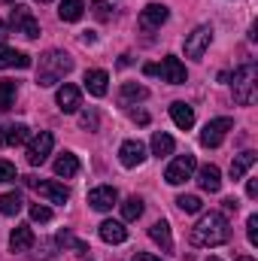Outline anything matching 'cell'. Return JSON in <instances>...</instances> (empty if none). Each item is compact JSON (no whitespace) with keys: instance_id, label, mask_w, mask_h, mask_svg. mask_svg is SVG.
<instances>
[{"instance_id":"obj_37","label":"cell","mask_w":258,"mask_h":261,"mask_svg":"<svg viewBox=\"0 0 258 261\" xmlns=\"http://www.w3.org/2000/svg\"><path fill=\"white\" fill-rule=\"evenodd\" d=\"M15 179V167L9 161H0V182H12Z\"/></svg>"},{"instance_id":"obj_28","label":"cell","mask_w":258,"mask_h":261,"mask_svg":"<svg viewBox=\"0 0 258 261\" xmlns=\"http://www.w3.org/2000/svg\"><path fill=\"white\" fill-rule=\"evenodd\" d=\"M21 195L18 192H6V195H0V213L3 216H18L21 213Z\"/></svg>"},{"instance_id":"obj_38","label":"cell","mask_w":258,"mask_h":261,"mask_svg":"<svg viewBox=\"0 0 258 261\" xmlns=\"http://www.w3.org/2000/svg\"><path fill=\"white\" fill-rule=\"evenodd\" d=\"M246 195L258 197V179H255V176H249V179H246Z\"/></svg>"},{"instance_id":"obj_49","label":"cell","mask_w":258,"mask_h":261,"mask_svg":"<svg viewBox=\"0 0 258 261\" xmlns=\"http://www.w3.org/2000/svg\"><path fill=\"white\" fill-rule=\"evenodd\" d=\"M88 261H91V258H88Z\"/></svg>"},{"instance_id":"obj_10","label":"cell","mask_w":258,"mask_h":261,"mask_svg":"<svg viewBox=\"0 0 258 261\" xmlns=\"http://www.w3.org/2000/svg\"><path fill=\"white\" fill-rule=\"evenodd\" d=\"M155 76H161L164 82H170V85H183L186 82V64L179 61V58H173V55H167L161 64H158V70H155Z\"/></svg>"},{"instance_id":"obj_41","label":"cell","mask_w":258,"mask_h":261,"mask_svg":"<svg viewBox=\"0 0 258 261\" xmlns=\"http://www.w3.org/2000/svg\"><path fill=\"white\" fill-rule=\"evenodd\" d=\"M134 261H161V258H155V255H149V252H137Z\"/></svg>"},{"instance_id":"obj_47","label":"cell","mask_w":258,"mask_h":261,"mask_svg":"<svg viewBox=\"0 0 258 261\" xmlns=\"http://www.w3.org/2000/svg\"><path fill=\"white\" fill-rule=\"evenodd\" d=\"M207 261H222V258H216V255H210V258H207Z\"/></svg>"},{"instance_id":"obj_39","label":"cell","mask_w":258,"mask_h":261,"mask_svg":"<svg viewBox=\"0 0 258 261\" xmlns=\"http://www.w3.org/2000/svg\"><path fill=\"white\" fill-rule=\"evenodd\" d=\"M134 122L137 125H149V113H134Z\"/></svg>"},{"instance_id":"obj_26","label":"cell","mask_w":258,"mask_h":261,"mask_svg":"<svg viewBox=\"0 0 258 261\" xmlns=\"http://www.w3.org/2000/svg\"><path fill=\"white\" fill-rule=\"evenodd\" d=\"M82 12H85L82 0H61V6H58V18L61 21H79Z\"/></svg>"},{"instance_id":"obj_25","label":"cell","mask_w":258,"mask_h":261,"mask_svg":"<svg viewBox=\"0 0 258 261\" xmlns=\"http://www.w3.org/2000/svg\"><path fill=\"white\" fill-rule=\"evenodd\" d=\"M173 149H176V143H173V137H170V134H164V130H155V134H152V155L167 158Z\"/></svg>"},{"instance_id":"obj_9","label":"cell","mask_w":258,"mask_h":261,"mask_svg":"<svg viewBox=\"0 0 258 261\" xmlns=\"http://www.w3.org/2000/svg\"><path fill=\"white\" fill-rule=\"evenodd\" d=\"M52 146H55V137H52L49 130H40V134L28 143V164L40 167V164L52 155Z\"/></svg>"},{"instance_id":"obj_18","label":"cell","mask_w":258,"mask_h":261,"mask_svg":"<svg viewBox=\"0 0 258 261\" xmlns=\"http://www.w3.org/2000/svg\"><path fill=\"white\" fill-rule=\"evenodd\" d=\"M100 240L104 243H125L128 240V228L122 225V222H113V219H107V222H100Z\"/></svg>"},{"instance_id":"obj_24","label":"cell","mask_w":258,"mask_h":261,"mask_svg":"<svg viewBox=\"0 0 258 261\" xmlns=\"http://www.w3.org/2000/svg\"><path fill=\"white\" fill-rule=\"evenodd\" d=\"M55 173H58V176H64V179L76 176V173H79V158H76L73 152L58 155V158H55Z\"/></svg>"},{"instance_id":"obj_27","label":"cell","mask_w":258,"mask_h":261,"mask_svg":"<svg viewBox=\"0 0 258 261\" xmlns=\"http://www.w3.org/2000/svg\"><path fill=\"white\" fill-rule=\"evenodd\" d=\"M149 97V88L146 85H137V82H125L122 85V103L128 107V103H134V100H146Z\"/></svg>"},{"instance_id":"obj_22","label":"cell","mask_w":258,"mask_h":261,"mask_svg":"<svg viewBox=\"0 0 258 261\" xmlns=\"http://www.w3.org/2000/svg\"><path fill=\"white\" fill-rule=\"evenodd\" d=\"M170 119H173V125L179 130H189L194 125V110L189 103H183V100H176V103H170Z\"/></svg>"},{"instance_id":"obj_19","label":"cell","mask_w":258,"mask_h":261,"mask_svg":"<svg viewBox=\"0 0 258 261\" xmlns=\"http://www.w3.org/2000/svg\"><path fill=\"white\" fill-rule=\"evenodd\" d=\"M149 237L161 246V252H167V255L173 252V234H170V225H167L164 219H158V222L149 228Z\"/></svg>"},{"instance_id":"obj_2","label":"cell","mask_w":258,"mask_h":261,"mask_svg":"<svg viewBox=\"0 0 258 261\" xmlns=\"http://www.w3.org/2000/svg\"><path fill=\"white\" fill-rule=\"evenodd\" d=\"M73 70V58L61 52V49H49L40 55V64H37V85L40 88H52L55 82H61L67 73Z\"/></svg>"},{"instance_id":"obj_31","label":"cell","mask_w":258,"mask_h":261,"mask_svg":"<svg viewBox=\"0 0 258 261\" xmlns=\"http://www.w3.org/2000/svg\"><path fill=\"white\" fill-rule=\"evenodd\" d=\"M143 216V200L140 197H128L125 203H122V219L125 222H137Z\"/></svg>"},{"instance_id":"obj_35","label":"cell","mask_w":258,"mask_h":261,"mask_svg":"<svg viewBox=\"0 0 258 261\" xmlns=\"http://www.w3.org/2000/svg\"><path fill=\"white\" fill-rule=\"evenodd\" d=\"M79 125L85 130H97V113H94V110H85V113L79 116Z\"/></svg>"},{"instance_id":"obj_11","label":"cell","mask_w":258,"mask_h":261,"mask_svg":"<svg viewBox=\"0 0 258 261\" xmlns=\"http://www.w3.org/2000/svg\"><path fill=\"white\" fill-rule=\"evenodd\" d=\"M88 203H91L97 213H110V210L119 203V192H116L113 186H97V189L88 192Z\"/></svg>"},{"instance_id":"obj_23","label":"cell","mask_w":258,"mask_h":261,"mask_svg":"<svg viewBox=\"0 0 258 261\" xmlns=\"http://www.w3.org/2000/svg\"><path fill=\"white\" fill-rule=\"evenodd\" d=\"M255 161H258L255 152H240V155L231 161V179H234V182H237V179H243V176H246V170H249Z\"/></svg>"},{"instance_id":"obj_15","label":"cell","mask_w":258,"mask_h":261,"mask_svg":"<svg viewBox=\"0 0 258 261\" xmlns=\"http://www.w3.org/2000/svg\"><path fill=\"white\" fill-rule=\"evenodd\" d=\"M197 186H200V192L216 195V192L222 189V173H219V167H216V164H203V167L197 170Z\"/></svg>"},{"instance_id":"obj_46","label":"cell","mask_w":258,"mask_h":261,"mask_svg":"<svg viewBox=\"0 0 258 261\" xmlns=\"http://www.w3.org/2000/svg\"><path fill=\"white\" fill-rule=\"evenodd\" d=\"M237 261H255V258H249V255H240V258H237Z\"/></svg>"},{"instance_id":"obj_4","label":"cell","mask_w":258,"mask_h":261,"mask_svg":"<svg viewBox=\"0 0 258 261\" xmlns=\"http://www.w3.org/2000/svg\"><path fill=\"white\" fill-rule=\"evenodd\" d=\"M9 28L15 31V34H21V37H28V40H37L40 37V21L34 18V12L28 9V6H12V12H9Z\"/></svg>"},{"instance_id":"obj_12","label":"cell","mask_w":258,"mask_h":261,"mask_svg":"<svg viewBox=\"0 0 258 261\" xmlns=\"http://www.w3.org/2000/svg\"><path fill=\"white\" fill-rule=\"evenodd\" d=\"M119 161H122V167H140L146 161V146L140 140H125L119 146Z\"/></svg>"},{"instance_id":"obj_21","label":"cell","mask_w":258,"mask_h":261,"mask_svg":"<svg viewBox=\"0 0 258 261\" xmlns=\"http://www.w3.org/2000/svg\"><path fill=\"white\" fill-rule=\"evenodd\" d=\"M9 67L28 70V67H31V55L15 52V49H9V46H0V70H9Z\"/></svg>"},{"instance_id":"obj_3","label":"cell","mask_w":258,"mask_h":261,"mask_svg":"<svg viewBox=\"0 0 258 261\" xmlns=\"http://www.w3.org/2000/svg\"><path fill=\"white\" fill-rule=\"evenodd\" d=\"M255 82H258V70H255V64H252V61L234 70L231 91H234V100H237L240 107H249V103H255Z\"/></svg>"},{"instance_id":"obj_5","label":"cell","mask_w":258,"mask_h":261,"mask_svg":"<svg viewBox=\"0 0 258 261\" xmlns=\"http://www.w3.org/2000/svg\"><path fill=\"white\" fill-rule=\"evenodd\" d=\"M24 186L28 189H34L40 197H46L49 203H67L70 200V192H67L64 186H58V182H52V179H37V176H24Z\"/></svg>"},{"instance_id":"obj_48","label":"cell","mask_w":258,"mask_h":261,"mask_svg":"<svg viewBox=\"0 0 258 261\" xmlns=\"http://www.w3.org/2000/svg\"><path fill=\"white\" fill-rule=\"evenodd\" d=\"M40 3H49V0H40Z\"/></svg>"},{"instance_id":"obj_44","label":"cell","mask_w":258,"mask_h":261,"mask_svg":"<svg viewBox=\"0 0 258 261\" xmlns=\"http://www.w3.org/2000/svg\"><path fill=\"white\" fill-rule=\"evenodd\" d=\"M6 34H9V24H3V21H0V40H3Z\"/></svg>"},{"instance_id":"obj_43","label":"cell","mask_w":258,"mask_h":261,"mask_svg":"<svg viewBox=\"0 0 258 261\" xmlns=\"http://www.w3.org/2000/svg\"><path fill=\"white\" fill-rule=\"evenodd\" d=\"M155 70H158V64H146V67H143V73H146V76H155Z\"/></svg>"},{"instance_id":"obj_34","label":"cell","mask_w":258,"mask_h":261,"mask_svg":"<svg viewBox=\"0 0 258 261\" xmlns=\"http://www.w3.org/2000/svg\"><path fill=\"white\" fill-rule=\"evenodd\" d=\"M31 219L40 222V225H43V222H52V210L43 206V203H34V206H31Z\"/></svg>"},{"instance_id":"obj_33","label":"cell","mask_w":258,"mask_h":261,"mask_svg":"<svg viewBox=\"0 0 258 261\" xmlns=\"http://www.w3.org/2000/svg\"><path fill=\"white\" fill-rule=\"evenodd\" d=\"M91 12H94L100 21H110V18H113V9H110L107 0H91Z\"/></svg>"},{"instance_id":"obj_13","label":"cell","mask_w":258,"mask_h":261,"mask_svg":"<svg viewBox=\"0 0 258 261\" xmlns=\"http://www.w3.org/2000/svg\"><path fill=\"white\" fill-rule=\"evenodd\" d=\"M167 6L164 3H149L143 12H140V28L143 31H155V28H161L164 21H167Z\"/></svg>"},{"instance_id":"obj_8","label":"cell","mask_w":258,"mask_h":261,"mask_svg":"<svg viewBox=\"0 0 258 261\" xmlns=\"http://www.w3.org/2000/svg\"><path fill=\"white\" fill-rule=\"evenodd\" d=\"M234 128V122L228 119V116H222V119H213V122H207L203 130H200V143L207 146V149H216V146H222V140L228 137V130Z\"/></svg>"},{"instance_id":"obj_42","label":"cell","mask_w":258,"mask_h":261,"mask_svg":"<svg viewBox=\"0 0 258 261\" xmlns=\"http://www.w3.org/2000/svg\"><path fill=\"white\" fill-rule=\"evenodd\" d=\"M94 40H97V37H94V31H85V34H82V43H85V46H88V43H94Z\"/></svg>"},{"instance_id":"obj_1","label":"cell","mask_w":258,"mask_h":261,"mask_svg":"<svg viewBox=\"0 0 258 261\" xmlns=\"http://www.w3.org/2000/svg\"><path fill=\"white\" fill-rule=\"evenodd\" d=\"M189 240H192V246H207V249L228 243V240H231V225H228L225 213H216V210L203 213V216L197 219V225L192 228Z\"/></svg>"},{"instance_id":"obj_30","label":"cell","mask_w":258,"mask_h":261,"mask_svg":"<svg viewBox=\"0 0 258 261\" xmlns=\"http://www.w3.org/2000/svg\"><path fill=\"white\" fill-rule=\"evenodd\" d=\"M15 91H18V88H15L12 79H0V113L15 103Z\"/></svg>"},{"instance_id":"obj_29","label":"cell","mask_w":258,"mask_h":261,"mask_svg":"<svg viewBox=\"0 0 258 261\" xmlns=\"http://www.w3.org/2000/svg\"><path fill=\"white\" fill-rule=\"evenodd\" d=\"M55 243H58V246H64V249H76L79 255H88V246H85L82 240H76V237H73V234H70L67 228H64V231H58Z\"/></svg>"},{"instance_id":"obj_7","label":"cell","mask_w":258,"mask_h":261,"mask_svg":"<svg viewBox=\"0 0 258 261\" xmlns=\"http://www.w3.org/2000/svg\"><path fill=\"white\" fill-rule=\"evenodd\" d=\"M210 43H213V28L210 24H200V28H194L192 34L186 37V58H203V52L210 49Z\"/></svg>"},{"instance_id":"obj_32","label":"cell","mask_w":258,"mask_h":261,"mask_svg":"<svg viewBox=\"0 0 258 261\" xmlns=\"http://www.w3.org/2000/svg\"><path fill=\"white\" fill-rule=\"evenodd\" d=\"M176 206H179L183 213H200L203 203H200V197L197 195H179L176 197Z\"/></svg>"},{"instance_id":"obj_40","label":"cell","mask_w":258,"mask_h":261,"mask_svg":"<svg viewBox=\"0 0 258 261\" xmlns=\"http://www.w3.org/2000/svg\"><path fill=\"white\" fill-rule=\"evenodd\" d=\"M225 213H237V197H228L225 200Z\"/></svg>"},{"instance_id":"obj_14","label":"cell","mask_w":258,"mask_h":261,"mask_svg":"<svg viewBox=\"0 0 258 261\" xmlns=\"http://www.w3.org/2000/svg\"><path fill=\"white\" fill-rule=\"evenodd\" d=\"M55 100H58V110H61V113H76V110L82 107V91H79L76 85H70V82H64V85L58 88Z\"/></svg>"},{"instance_id":"obj_6","label":"cell","mask_w":258,"mask_h":261,"mask_svg":"<svg viewBox=\"0 0 258 261\" xmlns=\"http://www.w3.org/2000/svg\"><path fill=\"white\" fill-rule=\"evenodd\" d=\"M197 170V161H194V155H176L173 161H170V167L164 170V179L170 182V186H183L186 179H192V173Z\"/></svg>"},{"instance_id":"obj_20","label":"cell","mask_w":258,"mask_h":261,"mask_svg":"<svg viewBox=\"0 0 258 261\" xmlns=\"http://www.w3.org/2000/svg\"><path fill=\"white\" fill-rule=\"evenodd\" d=\"M34 246V228L31 225H18L12 234H9V249L12 252H28Z\"/></svg>"},{"instance_id":"obj_45","label":"cell","mask_w":258,"mask_h":261,"mask_svg":"<svg viewBox=\"0 0 258 261\" xmlns=\"http://www.w3.org/2000/svg\"><path fill=\"white\" fill-rule=\"evenodd\" d=\"M0 3H9V6H15V3H18V0H0Z\"/></svg>"},{"instance_id":"obj_17","label":"cell","mask_w":258,"mask_h":261,"mask_svg":"<svg viewBox=\"0 0 258 261\" xmlns=\"http://www.w3.org/2000/svg\"><path fill=\"white\" fill-rule=\"evenodd\" d=\"M85 88H88V94H94V97H104L107 91H110V76H107V70H85Z\"/></svg>"},{"instance_id":"obj_36","label":"cell","mask_w":258,"mask_h":261,"mask_svg":"<svg viewBox=\"0 0 258 261\" xmlns=\"http://www.w3.org/2000/svg\"><path fill=\"white\" fill-rule=\"evenodd\" d=\"M246 237H249L252 246H258V216H249V222H246Z\"/></svg>"},{"instance_id":"obj_16","label":"cell","mask_w":258,"mask_h":261,"mask_svg":"<svg viewBox=\"0 0 258 261\" xmlns=\"http://www.w3.org/2000/svg\"><path fill=\"white\" fill-rule=\"evenodd\" d=\"M28 137H31V128L28 125H0V146H21V143H28Z\"/></svg>"}]
</instances>
